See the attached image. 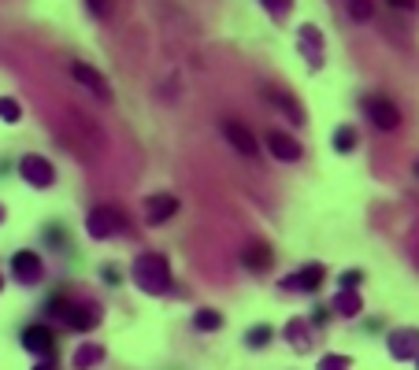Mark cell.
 <instances>
[{"label": "cell", "instance_id": "obj_23", "mask_svg": "<svg viewBox=\"0 0 419 370\" xmlns=\"http://www.w3.org/2000/svg\"><path fill=\"white\" fill-rule=\"evenodd\" d=\"M349 15H352V23H367L375 15V4L371 0H349Z\"/></svg>", "mask_w": 419, "mask_h": 370}, {"label": "cell", "instance_id": "obj_34", "mask_svg": "<svg viewBox=\"0 0 419 370\" xmlns=\"http://www.w3.org/2000/svg\"><path fill=\"white\" fill-rule=\"evenodd\" d=\"M412 174H415V178H419V159H415V167H412Z\"/></svg>", "mask_w": 419, "mask_h": 370}, {"label": "cell", "instance_id": "obj_36", "mask_svg": "<svg viewBox=\"0 0 419 370\" xmlns=\"http://www.w3.org/2000/svg\"><path fill=\"white\" fill-rule=\"evenodd\" d=\"M0 219H4V207H0Z\"/></svg>", "mask_w": 419, "mask_h": 370}, {"label": "cell", "instance_id": "obj_12", "mask_svg": "<svg viewBox=\"0 0 419 370\" xmlns=\"http://www.w3.org/2000/svg\"><path fill=\"white\" fill-rule=\"evenodd\" d=\"M267 152L275 156L279 163H297V159H301V144L294 141V134L271 130V134H267Z\"/></svg>", "mask_w": 419, "mask_h": 370}, {"label": "cell", "instance_id": "obj_5", "mask_svg": "<svg viewBox=\"0 0 419 370\" xmlns=\"http://www.w3.org/2000/svg\"><path fill=\"white\" fill-rule=\"evenodd\" d=\"M386 348H390L393 359L412 363V359L419 356V330H415V326H397V330H390V341H386Z\"/></svg>", "mask_w": 419, "mask_h": 370}, {"label": "cell", "instance_id": "obj_29", "mask_svg": "<svg viewBox=\"0 0 419 370\" xmlns=\"http://www.w3.org/2000/svg\"><path fill=\"white\" fill-rule=\"evenodd\" d=\"M101 274H104V282H108V285H119V282H123V274H119V267H111V263H108V267L101 270Z\"/></svg>", "mask_w": 419, "mask_h": 370}, {"label": "cell", "instance_id": "obj_37", "mask_svg": "<svg viewBox=\"0 0 419 370\" xmlns=\"http://www.w3.org/2000/svg\"><path fill=\"white\" fill-rule=\"evenodd\" d=\"M0 285H4V278H0Z\"/></svg>", "mask_w": 419, "mask_h": 370}, {"label": "cell", "instance_id": "obj_14", "mask_svg": "<svg viewBox=\"0 0 419 370\" xmlns=\"http://www.w3.org/2000/svg\"><path fill=\"white\" fill-rule=\"evenodd\" d=\"M23 348L34 352V356H52L56 333L48 330V326H26V333H23Z\"/></svg>", "mask_w": 419, "mask_h": 370}, {"label": "cell", "instance_id": "obj_13", "mask_svg": "<svg viewBox=\"0 0 419 370\" xmlns=\"http://www.w3.org/2000/svg\"><path fill=\"white\" fill-rule=\"evenodd\" d=\"M71 74H74V82H78V86H86V89L96 96V100H111V89H108V82H104V78H101V74H96V71L89 67V63H82V59H78L74 67H71Z\"/></svg>", "mask_w": 419, "mask_h": 370}, {"label": "cell", "instance_id": "obj_20", "mask_svg": "<svg viewBox=\"0 0 419 370\" xmlns=\"http://www.w3.org/2000/svg\"><path fill=\"white\" fill-rule=\"evenodd\" d=\"M101 359H104V348L101 345H82V348L74 352V370H93Z\"/></svg>", "mask_w": 419, "mask_h": 370}, {"label": "cell", "instance_id": "obj_15", "mask_svg": "<svg viewBox=\"0 0 419 370\" xmlns=\"http://www.w3.org/2000/svg\"><path fill=\"white\" fill-rule=\"evenodd\" d=\"M96 323H101V308H96V303H71V315H67V326H71V330L86 333V330H93Z\"/></svg>", "mask_w": 419, "mask_h": 370}, {"label": "cell", "instance_id": "obj_22", "mask_svg": "<svg viewBox=\"0 0 419 370\" xmlns=\"http://www.w3.org/2000/svg\"><path fill=\"white\" fill-rule=\"evenodd\" d=\"M271 337H275V330H271V326H252V330L245 333V345H249V348H267Z\"/></svg>", "mask_w": 419, "mask_h": 370}, {"label": "cell", "instance_id": "obj_33", "mask_svg": "<svg viewBox=\"0 0 419 370\" xmlns=\"http://www.w3.org/2000/svg\"><path fill=\"white\" fill-rule=\"evenodd\" d=\"M34 370H56V363H52V356H45V359H41V363H38Z\"/></svg>", "mask_w": 419, "mask_h": 370}, {"label": "cell", "instance_id": "obj_25", "mask_svg": "<svg viewBox=\"0 0 419 370\" xmlns=\"http://www.w3.org/2000/svg\"><path fill=\"white\" fill-rule=\"evenodd\" d=\"M71 303H74V300H67V296H52V300H48V315H52V318H60V323H67V315H71Z\"/></svg>", "mask_w": 419, "mask_h": 370}, {"label": "cell", "instance_id": "obj_28", "mask_svg": "<svg viewBox=\"0 0 419 370\" xmlns=\"http://www.w3.org/2000/svg\"><path fill=\"white\" fill-rule=\"evenodd\" d=\"M360 282H364V270H342V278H337L342 289H357Z\"/></svg>", "mask_w": 419, "mask_h": 370}, {"label": "cell", "instance_id": "obj_16", "mask_svg": "<svg viewBox=\"0 0 419 370\" xmlns=\"http://www.w3.org/2000/svg\"><path fill=\"white\" fill-rule=\"evenodd\" d=\"M264 96H271V100H279L282 115H286V119H294V126H304V108H301V100H297V96H289V93L275 89V86H267V89H264Z\"/></svg>", "mask_w": 419, "mask_h": 370}, {"label": "cell", "instance_id": "obj_32", "mask_svg": "<svg viewBox=\"0 0 419 370\" xmlns=\"http://www.w3.org/2000/svg\"><path fill=\"white\" fill-rule=\"evenodd\" d=\"M86 8H89V15H96V19H101V15L108 11V0H86Z\"/></svg>", "mask_w": 419, "mask_h": 370}, {"label": "cell", "instance_id": "obj_3", "mask_svg": "<svg viewBox=\"0 0 419 370\" xmlns=\"http://www.w3.org/2000/svg\"><path fill=\"white\" fill-rule=\"evenodd\" d=\"M364 115L371 119V126L379 134H393L401 126V111L393 100H386V96H367L364 100Z\"/></svg>", "mask_w": 419, "mask_h": 370}, {"label": "cell", "instance_id": "obj_1", "mask_svg": "<svg viewBox=\"0 0 419 370\" xmlns=\"http://www.w3.org/2000/svg\"><path fill=\"white\" fill-rule=\"evenodd\" d=\"M130 274H134L141 293H149V296H164L171 289V263H167V255H160V252L138 255L134 267H130Z\"/></svg>", "mask_w": 419, "mask_h": 370}, {"label": "cell", "instance_id": "obj_4", "mask_svg": "<svg viewBox=\"0 0 419 370\" xmlns=\"http://www.w3.org/2000/svg\"><path fill=\"white\" fill-rule=\"evenodd\" d=\"M323 278H327V267L323 263H304L301 270L286 274L279 282V289H282V293H315V289L323 285Z\"/></svg>", "mask_w": 419, "mask_h": 370}, {"label": "cell", "instance_id": "obj_19", "mask_svg": "<svg viewBox=\"0 0 419 370\" xmlns=\"http://www.w3.org/2000/svg\"><path fill=\"white\" fill-rule=\"evenodd\" d=\"M352 149H357V126L342 122V126L334 130V152H337V156H349Z\"/></svg>", "mask_w": 419, "mask_h": 370}, {"label": "cell", "instance_id": "obj_7", "mask_svg": "<svg viewBox=\"0 0 419 370\" xmlns=\"http://www.w3.org/2000/svg\"><path fill=\"white\" fill-rule=\"evenodd\" d=\"M19 174L34 185V189H48L56 182V170H52V163H48L45 156H38V152H30V156H23V163H19Z\"/></svg>", "mask_w": 419, "mask_h": 370}, {"label": "cell", "instance_id": "obj_18", "mask_svg": "<svg viewBox=\"0 0 419 370\" xmlns=\"http://www.w3.org/2000/svg\"><path fill=\"white\" fill-rule=\"evenodd\" d=\"M282 333H286V341L294 345L297 352H304V348H308V333H312V326L304 323V318H289Z\"/></svg>", "mask_w": 419, "mask_h": 370}, {"label": "cell", "instance_id": "obj_24", "mask_svg": "<svg viewBox=\"0 0 419 370\" xmlns=\"http://www.w3.org/2000/svg\"><path fill=\"white\" fill-rule=\"evenodd\" d=\"M0 119L4 122H19L23 119V108H19L15 96H0Z\"/></svg>", "mask_w": 419, "mask_h": 370}, {"label": "cell", "instance_id": "obj_30", "mask_svg": "<svg viewBox=\"0 0 419 370\" xmlns=\"http://www.w3.org/2000/svg\"><path fill=\"white\" fill-rule=\"evenodd\" d=\"M327 318H330V311H327V308H315V315H312V323H308V326H312V330H319V326H327Z\"/></svg>", "mask_w": 419, "mask_h": 370}, {"label": "cell", "instance_id": "obj_21", "mask_svg": "<svg viewBox=\"0 0 419 370\" xmlns=\"http://www.w3.org/2000/svg\"><path fill=\"white\" fill-rule=\"evenodd\" d=\"M223 326V315L212 311V308H201L197 315H193V330H201V333H216Z\"/></svg>", "mask_w": 419, "mask_h": 370}, {"label": "cell", "instance_id": "obj_2", "mask_svg": "<svg viewBox=\"0 0 419 370\" xmlns=\"http://www.w3.org/2000/svg\"><path fill=\"white\" fill-rule=\"evenodd\" d=\"M123 230V212L119 207H111V204H96L93 212L86 215V233L93 241H108V237H116Z\"/></svg>", "mask_w": 419, "mask_h": 370}, {"label": "cell", "instance_id": "obj_11", "mask_svg": "<svg viewBox=\"0 0 419 370\" xmlns=\"http://www.w3.org/2000/svg\"><path fill=\"white\" fill-rule=\"evenodd\" d=\"M11 274L19 278L23 285H38L41 282V274H45V267H41V255L38 252H15L11 255Z\"/></svg>", "mask_w": 419, "mask_h": 370}, {"label": "cell", "instance_id": "obj_35", "mask_svg": "<svg viewBox=\"0 0 419 370\" xmlns=\"http://www.w3.org/2000/svg\"><path fill=\"white\" fill-rule=\"evenodd\" d=\"M415 370H419V356H415Z\"/></svg>", "mask_w": 419, "mask_h": 370}, {"label": "cell", "instance_id": "obj_17", "mask_svg": "<svg viewBox=\"0 0 419 370\" xmlns=\"http://www.w3.org/2000/svg\"><path fill=\"white\" fill-rule=\"evenodd\" d=\"M330 308H334L337 315H345V318H357V315L364 311V300H360L357 289H337V296L330 300Z\"/></svg>", "mask_w": 419, "mask_h": 370}, {"label": "cell", "instance_id": "obj_6", "mask_svg": "<svg viewBox=\"0 0 419 370\" xmlns=\"http://www.w3.org/2000/svg\"><path fill=\"white\" fill-rule=\"evenodd\" d=\"M297 48H301V56L308 59V67H323V30L312 26V23H304L297 26Z\"/></svg>", "mask_w": 419, "mask_h": 370}, {"label": "cell", "instance_id": "obj_26", "mask_svg": "<svg viewBox=\"0 0 419 370\" xmlns=\"http://www.w3.org/2000/svg\"><path fill=\"white\" fill-rule=\"evenodd\" d=\"M319 370H352V359H349V356H337V352H330V356L319 359Z\"/></svg>", "mask_w": 419, "mask_h": 370}, {"label": "cell", "instance_id": "obj_27", "mask_svg": "<svg viewBox=\"0 0 419 370\" xmlns=\"http://www.w3.org/2000/svg\"><path fill=\"white\" fill-rule=\"evenodd\" d=\"M260 4H264L271 15H275V19H286L289 8H294V0H260Z\"/></svg>", "mask_w": 419, "mask_h": 370}, {"label": "cell", "instance_id": "obj_10", "mask_svg": "<svg viewBox=\"0 0 419 370\" xmlns=\"http://www.w3.org/2000/svg\"><path fill=\"white\" fill-rule=\"evenodd\" d=\"M223 134H227V141L234 144V149H238L241 156H249V159H256V156H260V141L252 137V130H249L245 122L227 119V122H223Z\"/></svg>", "mask_w": 419, "mask_h": 370}, {"label": "cell", "instance_id": "obj_8", "mask_svg": "<svg viewBox=\"0 0 419 370\" xmlns=\"http://www.w3.org/2000/svg\"><path fill=\"white\" fill-rule=\"evenodd\" d=\"M271 263H275V252H271V245H264V241H249L245 248H241V267L249 270V274L264 278Z\"/></svg>", "mask_w": 419, "mask_h": 370}, {"label": "cell", "instance_id": "obj_9", "mask_svg": "<svg viewBox=\"0 0 419 370\" xmlns=\"http://www.w3.org/2000/svg\"><path fill=\"white\" fill-rule=\"evenodd\" d=\"M145 215H149L152 226H164L179 215V197L174 192H152L149 200H145Z\"/></svg>", "mask_w": 419, "mask_h": 370}, {"label": "cell", "instance_id": "obj_31", "mask_svg": "<svg viewBox=\"0 0 419 370\" xmlns=\"http://www.w3.org/2000/svg\"><path fill=\"white\" fill-rule=\"evenodd\" d=\"M390 8H397V11H415L419 8V0H386Z\"/></svg>", "mask_w": 419, "mask_h": 370}]
</instances>
